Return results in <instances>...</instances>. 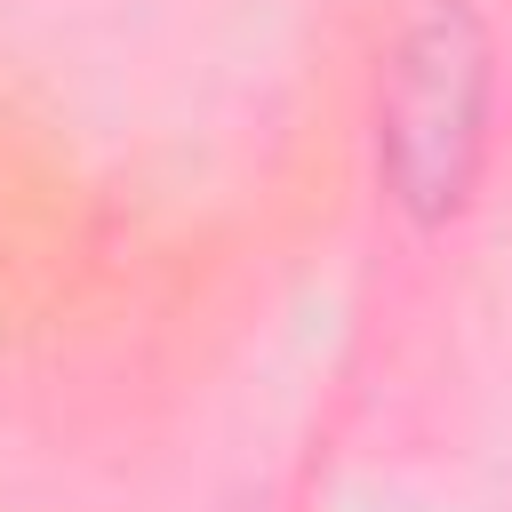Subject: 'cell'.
Returning <instances> with one entry per match:
<instances>
[{
    "mask_svg": "<svg viewBox=\"0 0 512 512\" xmlns=\"http://www.w3.org/2000/svg\"><path fill=\"white\" fill-rule=\"evenodd\" d=\"M488 120H496L488 24L472 16V0H424L400 24L376 88V176L392 208H408L416 224H448L480 184L496 136Z\"/></svg>",
    "mask_w": 512,
    "mask_h": 512,
    "instance_id": "1",
    "label": "cell"
}]
</instances>
